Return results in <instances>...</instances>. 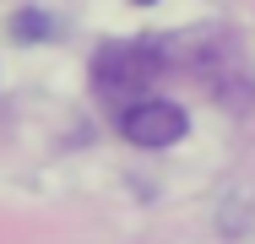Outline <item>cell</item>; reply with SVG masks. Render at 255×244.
<instances>
[{
  "mask_svg": "<svg viewBox=\"0 0 255 244\" xmlns=\"http://www.w3.org/2000/svg\"><path fill=\"white\" fill-rule=\"evenodd\" d=\"M136 5H152V0H136Z\"/></svg>",
  "mask_w": 255,
  "mask_h": 244,
  "instance_id": "obj_4",
  "label": "cell"
},
{
  "mask_svg": "<svg viewBox=\"0 0 255 244\" xmlns=\"http://www.w3.org/2000/svg\"><path fill=\"white\" fill-rule=\"evenodd\" d=\"M11 33H16L22 44H38V38H49V16H44V11H16V16H11Z\"/></svg>",
  "mask_w": 255,
  "mask_h": 244,
  "instance_id": "obj_3",
  "label": "cell"
},
{
  "mask_svg": "<svg viewBox=\"0 0 255 244\" xmlns=\"http://www.w3.org/2000/svg\"><path fill=\"white\" fill-rule=\"evenodd\" d=\"M93 76H98V93L114 103H136V98L163 76V49L136 38V44H109L93 60Z\"/></svg>",
  "mask_w": 255,
  "mask_h": 244,
  "instance_id": "obj_1",
  "label": "cell"
},
{
  "mask_svg": "<svg viewBox=\"0 0 255 244\" xmlns=\"http://www.w3.org/2000/svg\"><path fill=\"white\" fill-rule=\"evenodd\" d=\"M185 130H190V120H185V109L179 103H163V98H136V103H125L120 109V136L130 146H174L185 141Z\"/></svg>",
  "mask_w": 255,
  "mask_h": 244,
  "instance_id": "obj_2",
  "label": "cell"
}]
</instances>
